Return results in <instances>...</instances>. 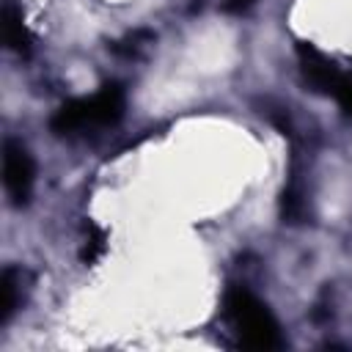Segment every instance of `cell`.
Segmentation results:
<instances>
[{
  "instance_id": "52a82bcc",
  "label": "cell",
  "mask_w": 352,
  "mask_h": 352,
  "mask_svg": "<svg viewBox=\"0 0 352 352\" xmlns=\"http://www.w3.org/2000/svg\"><path fill=\"white\" fill-rule=\"evenodd\" d=\"M333 96H336L338 104L346 110V116H352V74H344V77H341V82H338V88H336Z\"/></svg>"
},
{
  "instance_id": "7a4b0ae2",
  "label": "cell",
  "mask_w": 352,
  "mask_h": 352,
  "mask_svg": "<svg viewBox=\"0 0 352 352\" xmlns=\"http://www.w3.org/2000/svg\"><path fill=\"white\" fill-rule=\"evenodd\" d=\"M121 116H124V88L113 82L99 88L91 96H80L60 104L50 124L55 135L72 138V135H85V132L113 126Z\"/></svg>"
},
{
  "instance_id": "ba28073f",
  "label": "cell",
  "mask_w": 352,
  "mask_h": 352,
  "mask_svg": "<svg viewBox=\"0 0 352 352\" xmlns=\"http://www.w3.org/2000/svg\"><path fill=\"white\" fill-rule=\"evenodd\" d=\"M253 3H256V0H223V8L231 11V14H242V11H248Z\"/></svg>"
},
{
  "instance_id": "8992f818",
  "label": "cell",
  "mask_w": 352,
  "mask_h": 352,
  "mask_svg": "<svg viewBox=\"0 0 352 352\" xmlns=\"http://www.w3.org/2000/svg\"><path fill=\"white\" fill-rule=\"evenodd\" d=\"M3 38H6L8 50H14L19 55L28 52L30 36H28V28H25V19H22V8L14 0L3 3Z\"/></svg>"
},
{
  "instance_id": "6da1fadb",
  "label": "cell",
  "mask_w": 352,
  "mask_h": 352,
  "mask_svg": "<svg viewBox=\"0 0 352 352\" xmlns=\"http://www.w3.org/2000/svg\"><path fill=\"white\" fill-rule=\"evenodd\" d=\"M223 311L242 346H250V349H280L283 346L278 319L248 289L242 286L228 289L223 300Z\"/></svg>"
},
{
  "instance_id": "3957f363",
  "label": "cell",
  "mask_w": 352,
  "mask_h": 352,
  "mask_svg": "<svg viewBox=\"0 0 352 352\" xmlns=\"http://www.w3.org/2000/svg\"><path fill=\"white\" fill-rule=\"evenodd\" d=\"M36 182V162L30 151L19 140H6L3 146V184L6 195L14 206H25L30 201Z\"/></svg>"
},
{
  "instance_id": "5b68a950",
  "label": "cell",
  "mask_w": 352,
  "mask_h": 352,
  "mask_svg": "<svg viewBox=\"0 0 352 352\" xmlns=\"http://www.w3.org/2000/svg\"><path fill=\"white\" fill-rule=\"evenodd\" d=\"M25 297V270L6 267L0 275V324H6Z\"/></svg>"
},
{
  "instance_id": "277c9868",
  "label": "cell",
  "mask_w": 352,
  "mask_h": 352,
  "mask_svg": "<svg viewBox=\"0 0 352 352\" xmlns=\"http://www.w3.org/2000/svg\"><path fill=\"white\" fill-rule=\"evenodd\" d=\"M297 60H300V74H302V80H305L314 91L327 94V96L336 94V88H338V82H341V77H344V72L336 66V60H330L324 52H319V50H316L314 44H308V41H300V44H297Z\"/></svg>"
}]
</instances>
